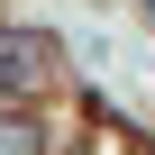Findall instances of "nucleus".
Instances as JSON below:
<instances>
[{
  "label": "nucleus",
  "instance_id": "f257e3e1",
  "mask_svg": "<svg viewBox=\"0 0 155 155\" xmlns=\"http://www.w3.org/2000/svg\"><path fill=\"white\" fill-rule=\"evenodd\" d=\"M46 64H55V37H37V28H0V91H37Z\"/></svg>",
  "mask_w": 155,
  "mask_h": 155
},
{
  "label": "nucleus",
  "instance_id": "7ed1b4c3",
  "mask_svg": "<svg viewBox=\"0 0 155 155\" xmlns=\"http://www.w3.org/2000/svg\"><path fill=\"white\" fill-rule=\"evenodd\" d=\"M146 9H155V0H146Z\"/></svg>",
  "mask_w": 155,
  "mask_h": 155
},
{
  "label": "nucleus",
  "instance_id": "f03ea898",
  "mask_svg": "<svg viewBox=\"0 0 155 155\" xmlns=\"http://www.w3.org/2000/svg\"><path fill=\"white\" fill-rule=\"evenodd\" d=\"M0 155H37V128L28 119H0Z\"/></svg>",
  "mask_w": 155,
  "mask_h": 155
}]
</instances>
